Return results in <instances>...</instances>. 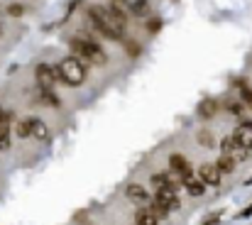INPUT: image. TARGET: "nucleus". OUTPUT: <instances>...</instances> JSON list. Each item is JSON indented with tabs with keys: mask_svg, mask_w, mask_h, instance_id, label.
I'll list each match as a JSON object with an SVG mask.
<instances>
[{
	"mask_svg": "<svg viewBox=\"0 0 252 225\" xmlns=\"http://www.w3.org/2000/svg\"><path fill=\"white\" fill-rule=\"evenodd\" d=\"M69 47H71V52H74L76 59H86V62H91V64H95V66H103V64L108 62V59H105V52H103L93 39L74 37V39L69 42Z\"/></svg>",
	"mask_w": 252,
	"mask_h": 225,
	"instance_id": "obj_1",
	"label": "nucleus"
},
{
	"mask_svg": "<svg viewBox=\"0 0 252 225\" xmlns=\"http://www.w3.org/2000/svg\"><path fill=\"white\" fill-rule=\"evenodd\" d=\"M88 17H91V25H93L105 39H113V42H120V39H123V32L115 30V27L110 25V20H108V7H103V5H91Z\"/></svg>",
	"mask_w": 252,
	"mask_h": 225,
	"instance_id": "obj_2",
	"label": "nucleus"
},
{
	"mask_svg": "<svg viewBox=\"0 0 252 225\" xmlns=\"http://www.w3.org/2000/svg\"><path fill=\"white\" fill-rule=\"evenodd\" d=\"M57 74H59V81H64L66 86H81L86 81V69L81 59H76V57L62 59L57 66Z\"/></svg>",
	"mask_w": 252,
	"mask_h": 225,
	"instance_id": "obj_3",
	"label": "nucleus"
},
{
	"mask_svg": "<svg viewBox=\"0 0 252 225\" xmlns=\"http://www.w3.org/2000/svg\"><path fill=\"white\" fill-rule=\"evenodd\" d=\"M150 206L155 208V213L162 218V216H167L171 211H176L179 208V196H176V191H174V186H162V189H157V193L150 198Z\"/></svg>",
	"mask_w": 252,
	"mask_h": 225,
	"instance_id": "obj_4",
	"label": "nucleus"
},
{
	"mask_svg": "<svg viewBox=\"0 0 252 225\" xmlns=\"http://www.w3.org/2000/svg\"><path fill=\"white\" fill-rule=\"evenodd\" d=\"M34 76H37V83H39L42 88H54V83L59 81L57 66H52V64H37Z\"/></svg>",
	"mask_w": 252,
	"mask_h": 225,
	"instance_id": "obj_5",
	"label": "nucleus"
},
{
	"mask_svg": "<svg viewBox=\"0 0 252 225\" xmlns=\"http://www.w3.org/2000/svg\"><path fill=\"white\" fill-rule=\"evenodd\" d=\"M169 169H171V174H179L181 179L191 176V164H189V159H186L184 154H179V152H174V154L169 157Z\"/></svg>",
	"mask_w": 252,
	"mask_h": 225,
	"instance_id": "obj_6",
	"label": "nucleus"
},
{
	"mask_svg": "<svg viewBox=\"0 0 252 225\" xmlns=\"http://www.w3.org/2000/svg\"><path fill=\"white\" fill-rule=\"evenodd\" d=\"M198 179H201L206 186H218V184L223 181V174L218 171L216 164H201V169H198Z\"/></svg>",
	"mask_w": 252,
	"mask_h": 225,
	"instance_id": "obj_7",
	"label": "nucleus"
},
{
	"mask_svg": "<svg viewBox=\"0 0 252 225\" xmlns=\"http://www.w3.org/2000/svg\"><path fill=\"white\" fill-rule=\"evenodd\" d=\"M125 196L132 201V203H137V206H147L150 203V191L142 186V184H127V189H125Z\"/></svg>",
	"mask_w": 252,
	"mask_h": 225,
	"instance_id": "obj_8",
	"label": "nucleus"
},
{
	"mask_svg": "<svg viewBox=\"0 0 252 225\" xmlns=\"http://www.w3.org/2000/svg\"><path fill=\"white\" fill-rule=\"evenodd\" d=\"M220 150H223V154H230L233 159H248V157H250V150L240 147L233 137H225V140L220 142Z\"/></svg>",
	"mask_w": 252,
	"mask_h": 225,
	"instance_id": "obj_9",
	"label": "nucleus"
},
{
	"mask_svg": "<svg viewBox=\"0 0 252 225\" xmlns=\"http://www.w3.org/2000/svg\"><path fill=\"white\" fill-rule=\"evenodd\" d=\"M233 140H235L240 147H245V150L252 152V123H243V125L233 132Z\"/></svg>",
	"mask_w": 252,
	"mask_h": 225,
	"instance_id": "obj_10",
	"label": "nucleus"
},
{
	"mask_svg": "<svg viewBox=\"0 0 252 225\" xmlns=\"http://www.w3.org/2000/svg\"><path fill=\"white\" fill-rule=\"evenodd\" d=\"M147 206H150V203H147ZM135 223L137 225H155V223H159V216L155 213L152 206H150V208L140 206V208L135 211Z\"/></svg>",
	"mask_w": 252,
	"mask_h": 225,
	"instance_id": "obj_11",
	"label": "nucleus"
},
{
	"mask_svg": "<svg viewBox=\"0 0 252 225\" xmlns=\"http://www.w3.org/2000/svg\"><path fill=\"white\" fill-rule=\"evenodd\" d=\"M184 189H186V193H189L191 198H198V196L206 193V184H203L201 179H193V176H186V179H184Z\"/></svg>",
	"mask_w": 252,
	"mask_h": 225,
	"instance_id": "obj_12",
	"label": "nucleus"
},
{
	"mask_svg": "<svg viewBox=\"0 0 252 225\" xmlns=\"http://www.w3.org/2000/svg\"><path fill=\"white\" fill-rule=\"evenodd\" d=\"M216 110H218V103L213 98H203L198 103V118H203V120H211L216 115Z\"/></svg>",
	"mask_w": 252,
	"mask_h": 225,
	"instance_id": "obj_13",
	"label": "nucleus"
},
{
	"mask_svg": "<svg viewBox=\"0 0 252 225\" xmlns=\"http://www.w3.org/2000/svg\"><path fill=\"white\" fill-rule=\"evenodd\" d=\"M37 103H42V105H59V98H57V93H54V88H42L39 86V93H37Z\"/></svg>",
	"mask_w": 252,
	"mask_h": 225,
	"instance_id": "obj_14",
	"label": "nucleus"
},
{
	"mask_svg": "<svg viewBox=\"0 0 252 225\" xmlns=\"http://www.w3.org/2000/svg\"><path fill=\"white\" fill-rule=\"evenodd\" d=\"M30 123H32V137L39 140V142H47V140H49V128H47L42 120H37V118H34V120L30 118Z\"/></svg>",
	"mask_w": 252,
	"mask_h": 225,
	"instance_id": "obj_15",
	"label": "nucleus"
},
{
	"mask_svg": "<svg viewBox=\"0 0 252 225\" xmlns=\"http://www.w3.org/2000/svg\"><path fill=\"white\" fill-rule=\"evenodd\" d=\"M216 166H218V171H220V174H230V171L235 169V159H233L230 154H220V157H218V161H216Z\"/></svg>",
	"mask_w": 252,
	"mask_h": 225,
	"instance_id": "obj_16",
	"label": "nucleus"
},
{
	"mask_svg": "<svg viewBox=\"0 0 252 225\" xmlns=\"http://www.w3.org/2000/svg\"><path fill=\"white\" fill-rule=\"evenodd\" d=\"M152 184H155L157 189H162V186H174V176H171L169 171H157V174L152 176Z\"/></svg>",
	"mask_w": 252,
	"mask_h": 225,
	"instance_id": "obj_17",
	"label": "nucleus"
},
{
	"mask_svg": "<svg viewBox=\"0 0 252 225\" xmlns=\"http://www.w3.org/2000/svg\"><path fill=\"white\" fill-rule=\"evenodd\" d=\"M125 2V7L130 10V12H135V15H145L147 12V0H123Z\"/></svg>",
	"mask_w": 252,
	"mask_h": 225,
	"instance_id": "obj_18",
	"label": "nucleus"
},
{
	"mask_svg": "<svg viewBox=\"0 0 252 225\" xmlns=\"http://www.w3.org/2000/svg\"><path fill=\"white\" fill-rule=\"evenodd\" d=\"M15 135H17L20 140H27V137H32V123H30V120H22V123H17V130H15Z\"/></svg>",
	"mask_w": 252,
	"mask_h": 225,
	"instance_id": "obj_19",
	"label": "nucleus"
},
{
	"mask_svg": "<svg viewBox=\"0 0 252 225\" xmlns=\"http://www.w3.org/2000/svg\"><path fill=\"white\" fill-rule=\"evenodd\" d=\"M10 147V130L7 125H0V150H7Z\"/></svg>",
	"mask_w": 252,
	"mask_h": 225,
	"instance_id": "obj_20",
	"label": "nucleus"
},
{
	"mask_svg": "<svg viewBox=\"0 0 252 225\" xmlns=\"http://www.w3.org/2000/svg\"><path fill=\"white\" fill-rule=\"evenodd\" d=\"M198 145H203V147H213V135H211L208 130H201V132H198Z\"/></svg>",
	"mask_w": 252,
	"mask_h": 225,
	"instance_id": "obj_21",
	"label": "nucleus"
},
{
	"mask_svg": "<svg viewBox=\"0 0 252 225\" xmlns=\"http://www.w3.org/2000/svg\"><path fill=\"white\" fill-rule=\"evenodd\" d=\"M240 100L252 105V88H243V91H240Z\"/></svg>",
	"mask_w": 252,
	"mask_h": 225,
	"instance_id": "obj_22",
	"label": "nucleus"
},
{
	"mask_svg": "<svg viewBox=\"0 0 252 225\" xmlns=\"http://www.w3.org/2000/svg\"><path fill=\"white\" fill-rule=\"evenodd\" d=\"M10 118H12V113H7V110H2V108H0V125H7V123H10Z\"/></svg>",
	"mask_w": 252,
	"mask_h": 225,
	"instance_id": "obj_23",
	"label": "nucleus"
},
{
	"mask_svg": "<svg viewBox=\"0 0 252 225\" xmlns=\"http://www.w3.org/2000/svg\"><path fill=\"white\" fill-rule=\"evenodd\" d=\"M7 12H10V15H15V17H20V15H22V7H20V5H10V7H7Z\"/></svg>",
	"mask_w": 252,
	"mask_h": 225,
	"instance_id": "obj_24",
	"label": "nucleus"
},
{
	"mask_svg": "<svg viewBox=\"0 0 252 225\" xmlns=\"http://www.w3.org/2000/svg\"><path fill=\"white\" fill-rule=\"evenodd\" d=\"M159 27H162V22H159V20H155V22H152V25H150V22H147V30H150V32H157V30H159Z\"/></svg>",
	"mask_w": 252,
	"mask_h": 225,
	"instance_id": "obj_25",
	"label": "nucleus"
},
{
	"mask_svg": "<svg viewBox=\"0 0 252 225\" xmlns=\"http://www.w3.org/2000/svg\"><path fill=\"white\" fill-rule=\"evenodd\" d=\"M250 216H252V203L245 208V211H243V213H240V218H250Z\"/></svg>",
	"mask_w": 252,
	"mask_h": 225,
	"instance_id": "obj_26",
	"label": "nucleus"
},
{
	"mask_svg": "<svg viewBox=\"0 0 252 225\" xmlns=\"http://www.w3.org/2000/svg\"><path fill=\"white\" fill-rule=\"evenodd\" d=\"M245 184H252V179H248V181H245Z\"/></svg>",
	"mask_w": 252,
	"mask_h": 225,
	"instance_id": "obj_27",
	"label": "nucleus"
}]
</instances>
